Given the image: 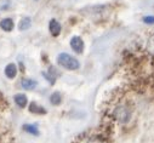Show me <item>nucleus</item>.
Wrapping results in <instances>:
<instances>
[{"label":"nucleus","instance_id":"obj_1","mask_svg":"<svg viewBox=\"0 0 154 143\" xmlns=\"http://www.w3.org/2000/svg\"><path fill=\"white\" fill-rule=\"evenodd\" d=\"M57 62H58L60 65H62L63 68L69 69V70H76V69L80 67L78 59L74 58V57L70 56V55H68V53H64V52L58 55Z\"/></svg>","mask_w":154,"mask_h":143},{"label":"nucleus","instance_id":"obj_2","mask_svg":"<svg viewBox=\"0 0 154 143\" xmlns=\"http://www.w3.org/2000/svg\"><path fill=\"white\" fill-rule=\"evenodd\" d=\"M70 47L76 53H82L84 50V41L80 37H73L70 39Z\"/></svg>","mask_w":154,"mask_h":143},{"label":"nucleus","instance_id":"obj_3","mask_svg":"<svg viewBox=\"0 0 154 143\" xmlns=\"http://www.w3.org/2000/svg\"><path fill=\"white\" fill-rule=\"evenodd\" d=\"M114 115H115V118H117L119 121L126 123V121L129 120V118H130V112H129V109L124 108V107H120V108L115 109Z\"/></svg>","mask_w":154,"mask_h":143},{"label":"nucleus","instance_id":"obj_4","mask_svg":"<svg viewBox=\"0 0 154 143\" xmlns=\"http://www.w3.org/2000/svg\"><path fill=\"white\" fill-rule=\"evenodd\" d=\"M5 75L9 79H14L17 75V67H16L15 63H9L5 67Z\"/></svg>","mask_w":154,"mask_h":143},{"label":"nucleus","instance_id":"obj_5","mask_svg":"<svg viewBox=\"0 0 154 143\" xmlns=\"http://www.w3.org/2000/svg\"><path fill=\"white\" fill-rule=\"evenodd\" d=\"M49 29H50V33L54 35V37H57V35L61 33V24L56 20H51L50 24H49Z\"/></svg>","mask_w":154,"mask_h":143},{"label":"nucleus","instance_id":"obj_6","mask_svg":"<svg viewBox=\"0 0 154 143\" xmlns=\"http://www.w3.org/2000/svg\"><path fill=\"white\" fill-rule=\"evenodd\" d=\"M14 99H15V103L20 107V108H24V107L27 105V103H28L27 96L23 95V93H17V95H15Z\"/></svg>","mask_w":154,"mask_h":143},{"label":"nucleus","instance_id":"obj_7","mask_svg":"<svg viewBox=\"0 0 154 143\" xmlns=\"http://www.w3.org/2000/svg\"><path fill=\"white\" fill-rule=\"evenodd\" d=\"M29 111H30V113H35V114H45V113H46V111H45L44 107L38 105L35 102H32V103H30Z\"/></svg>","mask_w":154,"mask_h":143},{"label":"nucleus","instance_id":"obj_8","mask_svg":"<svg viewBox=\"0 0 154 143\" xmlns=\"http://www.w3.org/2000/svg\"><path fill=\"white\" fill-rule=\"evenodd\" d=\"M0 28H2L3 30H5V32L12 30V28H14V22H12V20H11V18H5V20H3L2 22H0Z\"/></svg>","mask_w":154,"mask_h":143},{"label":"nucleus","instance_id":"obj_9","mask_svg":"<svg viewBox=\"0 0 154 143\" xmlns=\"http://www.w3.org/2000/svg\"><path fill=\"white\" fill-rule=\"evenodd\" d=\"M21 85H22V87L23 89H26V90H33V89H35L36 87V81L35 80H30V79H23L22 81H21Z\"/></svg>","mask_w":154,"mask_h":143},{"label":"nucleus","instance_id":"obj_10","mask_svg":"<svg viewBox=\"0 0 154 143\" xmlns=\"http://www.w3.org/2000/svg\"><path fill=\"white\" fill-rule=\"evenodd\" d=\"M23 130L27 131V132H29V133H32V135H34V136H39V130H38L36 125L26 124V125H23Z\"/></svg>","mask_w":154,"mask_h":143},{"label":"nucleus","instance_id":"obj_11","mask_svg":"<svg viewBox=\"0 0 154 143\" xmlns=\"http://www.w3.org/2000/svg\"><path fill=\"white\" fill-rule=\"evenodd\" d=\"M30 24H32L30 18L29 17H24V18L21 20V22L18 24V28H20V30H27V29H29Z\"/></svg>","mask_w":154,"mask_h":143},{"label":"nucleus","instance_id":"obj_12","mask_svg":"<svg viewBox=\"0 0 154 143\" xmlns=\"http://www.w3.org/2000/svg\"><path fill=\"white\" fill-rule=\"evenodd\" d=\"M50 102H51V104H54V105L61 104V102H62V96H61V93H60V92H54V93L50 96Z\"/></svg>","mask_w":154,"mask_h":143},{"label":"nucleus","instance_id":"obj_13","mask_svg":"<svg viewBox=\"0 0 154 143\" xmlns=\"http://www.w3.org/2000/svg\"><path fill=\"white\" fill-rule=\"evenodd\" d=\"M143 22L148 23V24H153L154 23V16H147L143 18Z\"/></svg>","mask_w":154,"mask_h":143},{"label":"nucleus","instance_id":"obj_14","mask_svg":"<svg viewBox=\"0 0 154 143\" xmlns=\"http://www.w3.org/2000/svg\"><path fill=\"white\" fill-rule=\"evenodd\" d=\"M44 77H45V78H46L51 84H54V83H55V78H54V77H49L46 73H44Z\"/></svg>","mask_w":154,"mask_h":143},{"label":"nucleus","instance_id":"obj_15","mask_svg":"<svg viewBox=\"0 0 154 143\" xmlns=\"http://www.w3.org/2000/svg\"><path fill=\"white\" fill-rule=\"evenodd\" d=\"M89 143H106L104 141H102V139H98V138H96V139H91Z\"/></svg>","mask_w":154,"mask_h":143}]
</instances>
